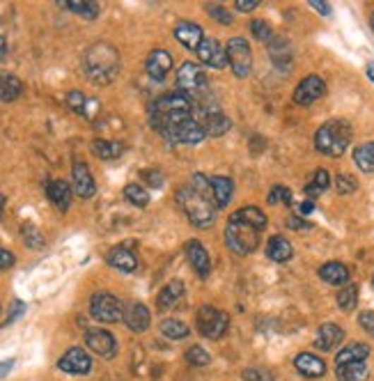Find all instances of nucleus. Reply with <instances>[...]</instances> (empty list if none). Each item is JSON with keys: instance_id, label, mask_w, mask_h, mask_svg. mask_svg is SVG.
<instances>
[{"instance_id": "47", "label": "nucleus", "mask_w": 374, "mask_h": 381, "mask_svg": "<svg viewBox=\"0 0 374 381\" xmlns=\"http://www.w3.org/2000/svg\"><path fill=\"white\" fill-rule=\"evenodd\" d=\"M243 381H271V375L262 368H248L243 370Z\"/></svg>"}, {"instance_id": "51", "label": "nucleus", "mask_w": 374, "mask_h": 381, "mask_svg": "<svg viewBox=\"0 0 374 381\" xmlns=\"http://www.w3.org/2000/svg\"><path fill=\"white\" fill-rule=\"evenodd\" d=\"M287 228H291V230H308L310 223L303 221V218H298V216H289L287 218Z\"/></svg>"}, {"instance_id": "44", "label": "nucleus", "mask_w": 374, "mask_h": 381, "mask_svg": "<svg viewBox=\"0 0 374 381\" xmlns=\"http://www.w3.org/2000/svg\"><path fill=\"white\" fill-rule=\"evenodd\" d=\"M356 187H358V182H356L351 175H337L335 177V189L340 195H349L356 191Z\"/></svg>"}, {"instance_id": "14", "label": "nucleus", "mask_w": 374, "mask_h": 381, "mask_svg": "<svg viewBox=\"0 0 374 381\" xmlns=\"http://www.w3.org/2000/svg\"><path fill=\"white\" fill-rule=\"evenodd\" d=\"M58 368L67 375H88L90 370H92V361H90L88 351H83L80 347H74L58 361Z\"/></svg>"}, {"instance_id": "21", "label": "nucleus", "mask_w": 374, "mask_h": 381, "mask_svg": "<svg viewBox=\"0 0 374 381\" xmlns=\"http://www.w3.org/2000/svg\"><path fill=\"white\" fill-rule=\"evenodd\" d=\"M294 368L308 379H319V377L326 375V363H324V361L319 356H315V354H308V351H303V354H298L294 358Z\"/></svg>"}, {"instance_id": "1", "label": "nucleus", "mask_w": 374, "mask_h": 381, "mask_svg": "<svg viewBox=\"0 0 374 381\" xmlns=\"http://www.w3.org/2000/svg\"><path fill=\"white\" fill-rule=\"evenodd\" d=\"M214 202L216 200L212 191V180H207L205 175H193L191 182L177 191V204L188 216L191 225L195 228H209L214 223Z\"/></svg>"}, {"instance_id": "9", "label": "nucleus", "mask_w": 374, "mask_h": 381, "mask_svg": "<svg viewBox=\"0 0 374 381\" xmlns=\"http://www.w3.org/2000/svg\"><path fill=\"white\" fill-rule=\"evenodd\" d=\"M177 88H179L181 95H186L188 99L191 97H198L200 92L207 88L205 71L200 69V67H195L193 62H184L177 69Z\"/></svg>"}, {"instance_id": "48", "label": "nucleus", "mask_w": 374, "mask_h": 381, "mask_svg": "<svg viewBox=\"0 0 374 381\" xmlns=\"http://www.w3.org/2000/svg\"><path fill=\"white\" fill-rule=\"evenodd\" d=\"M358 324L363 327L365 333H370V336L374 338V312L372 310H365L358 315Z\"/></svg>"}, {"instance_id": "3", "label": "nucleus", "mask_w": 374, "mask_h": 381, "mask_svg": "<svg viewBox=\"0 0 374 381\" xmlns=\"http://www.w3.org/2000/svg\"><path fill=\"white\" fill-rule=\"evenodd\" d=\"M191 113H193L191 99L186 95H181V92H172V95H163L152 101L150 122L163 136L168 129L177 127L184 119H191Z\"/></svg>"}, {"instance_id": "13", "label": "nucleus", "mask_w": 374, "mask_h": 381, "mask_svg": "<svg viewBox=\"0 0 374 381\" xmlns=\"http://www.w3.org/2000/svg\"><path fill=\"white\" fill-rule=\"evenodd\" d=\"M195 55H198L200 62L207 64V67H212V69H223L227 64V53L223 51V46L216 40H209V37H205L203 44L198 46Z\"/></svg>"}, {"instance_id": "40", "label": "nucleus", "mask_w": 374, "mask_h": 381, "mask_svg": "<svg viewBox=\"0 0 374 381\" xmlns=\"http://www.w3.org/2000/svg\"><path fill=\"white\" fill-rule=\"evenodd\" d=\"M358 303V287L356 285H344L340 292H337V305L344 310V312H351Z\"/></svg>"}, {"instance_id": "30", "label": "nucleus", "mask_w": 374, "mask_h": 381, "mask_svg": "<svg viewBox=\"0 0 374 381\" xmlns=\"http://www.w3.org/2000/svg\"><path fill=\"white\" fill-rule=\"evenodd\" d=\"M23 92V83L14 74L0 71V101H16Z\"/></svg>"}, {"instance_id": "15", "label": "nucleus", "mask_w": 374, "mask_h": 381, "mask_svg": "<svg viewBox=\"0 0 374 381\" xmlns=\"http://www.w3.org/2000/svg\"><path fill=\"white\" fill-rule=\"evenodd\" d=\"M186 257L191 266H193V271L200 276V278H209L212 274V259H209V253L205 250V246L200 244V241L191 239L186 244Z\"/></svg>"}, {"instance_id": "26", "label": "nucleus", "mask_w": 374, "mask_h": 381, "mask_svg": "<svg viewBox=\"0 0 374 381\" xmlns=\"http://www.w3.org/2000/svg\"><path fill=\"white\" fill-rule=\"evenodd\" d=\"M319 278L328 285H349V269L342 262H326L319 266Z\"/></svg>"}, {"instance_id": "24", "label": "nucleus", "mask_w": 374, "mask_h": 381, "mask_svg": "<svg viewBox=\"0 0 374 381\" xmlns=\"http://www.w3.org/2000/svg\"><path fill=\"white\" fill-rule=\"evenodd\" d=\"M269 53H271V60L276 64L278 69H289L291 64V46L285 37H273L269 42Z\"/></svg>"}, {"instance_id": "53", "label": "nucleus", "mask_w": 374, "mask_h": 381, "mask_svg": "<svg viewBox=\"0 0 374 381\" xmlns=\"http://www.w3.org/2000/svg\"><path fill=\"white\" fill-rule=\"evenodd\" d=\"M310 7H315L319 14H324V16H328L331 14V7H328L324 0H310Z\"/></svg>"}, {"instance_id": "19", "label": "nucleus", "mask_w": 374, "mask_h": 381, "mask_svg": "<svg viewBox=\"0 0 374 381\" xmlns=\"http://www.w3.org/2000/svg\"><path fill=\"white\" fill-rule=\"evenodd\" d=\"M175 37L179 40L181 46H186V49H191V51H198V46L203 44V40H205V33H203V28H200L198 23L181 21V23L175 25Z\"/></svg>"}, {"instance_id": "12", "label": "nucleus", "mask_w": 374, "mask_h": 381, "mask_svg": "<svg viewBox=\"0 0 374 381\" xmlns=\"http://www.w3.org/2000/svg\"><path fill=\"white\" fill-rule=\"evenodd\" d=\"M324 95H326V83L313 74V76H306L296 86L294 101L298 106H310V104H315L317 99H322Z\"/></svg>"}, {"instance_id": "55", "label": "nucleus", "mask_w": 374, "mask_h": 381, "mask_svg": "<svg viewBox=\"0 0 374 381\" xmlns=\"http://www.w3.org/2000/svg\"><path fill=\"white\" fill-rule=\"evenodd\" d=\"M12 368H14V361H12V358H10V361H5V363H0V377H5Z\"/></svg>"}, {"instance_id": "16", "label": "nucleus", "mask_w": 374, "mask_h": 381, "mask_svg": "<svg viewBox=\"0 0 374 381\" xmlns=\"http://www.w3.org/2000/svg\"><path fill=\"white\" fill-rule=\"evenodd\" d=\"M71 182H74V191L78 198H92L97 193L95 177L85 163H74V168H71Z\"/></svg>"}, {"instance_id": "25", "label": "nucleus", "mask_w": 374, "mask_h": 381, "mask_svg": "<svg viewBox=\"0 0 374 381\" xmlns=\"http://www.w3.org/2000/svg\"><path fill=\"white\" fill-rule=\"evenodd\" d=\"M370 356V347L365 342H351L346 345L342 351H337L335 356V365H344V363H365Z\"/></svg>"}, {"instance_id": "27", "label": "nucleus", "mask_w": 374, "mask_h": 381, "mask_svg": "<svg viewBox=\"0 0 374 381\" xmlns=\"http://www.w3.org/2000/svg\"><path fill=\"white\" fill-rule=\"evenodd\" d=\"M230 221H236V223H243V225H248L253 230L262 232L264 228H267V216H264V211L258 209V207H243L239 211H234Z\"/></svg>"}, {"instance_id": "50", "label": "nucleus", "mask_w": 374, "mask_h": 381, "mask_svg": "<svg viewBox=\"0 0 374 381\" xmlns=\"http://www.w3.org/2000/svg\"><path fill=\"white\" fill-rule=\"evenodd\" d=\"M260 0H234V7L239 9V12H253V9H258Z\"/></svg>"}, {"instance_id": "41", "label": "nucleus", "mask_w": 374, "mask_h": 381, "mask_svg": "<svg viewBox=\"0 0 374 381\" xmlns=\"http://www.w3.org/2000/svg\"><path fill=\"white\" fill-rule=\"evenodd\" d=\"M124 198L131 204H135V207H147L150 204V193L143 187H138V184H129V187L124 189Z\"/></svg>"}, {"instance_id": "11", "label": "nucleus", "mask_w": 374, "mask_h": 381, "mask_svg": "<svg viewBox=\"0 0 374 381\" xmlns=\"http://www.w3.org/2000/svg\"><path fill=\"white\" fill-rule=\"evenodd\" d=\"M85 345L90 351H95V354L102 358H113L117 351V342L113 338V333L106 329H88Z\"/></svg>"}, {"instance_id": "22", "label": "nucleus", "mask_w": 374, "mask_h": 381, "mask_svg": "<svg viewBox=\"0 0 374 381\" xmlns=\"http://www.w3.org/2000/svg\"><path fill=\"white\" fill-rule=\"evenodd\" d=\"M106 259H108V264H111L113 269H117V271H124V274H131V271H135V266H138V259H135V255L124 246L113 248L111 253L106 255Z\"/></svg>"}, {"instance_id": "36", "label": "nucleus", "mask_w": 374, "mask_h": 381, "mask_svg": "<svg viewBox=\"0 0 374 381\" xmlns=\"http://www.w3.org/2000/svg\"><path fill=\"white\" fill-rule=\"evenodd\" d=\"M354 163L358 165L363 172H374V143H365L356 147Z\"/></svg>"}, {"instance_id": "6", "label": "nucleus", "mask_w": 374, "mask_h": 381, "mask_svg": "<svg viewBox=\"0 0 374 381\" xmlns=\"http://www.w3.org/2000/svg\"><path fill=\"white\" fill-rule=\"evenodd\" d=\"M227 329H230V315L212 308V305H205V308L198 310V331L203 333L209 340L223 338Z\"/></svg>"}, {"instance_id": "4", "label": "nucleus", "mask_w": 374, "mask_h": 381, "mask_svg": "<svg viewBox=\"0 0 374 381\" xmlns=\"http://www.w3.org/2000/svg\"><path fill=\"white\" fill-rule=\"evenodd\" d=\"M351 143V127L344 122V119H331L317 129L315 134V147L326 156H342L346 152V147Z\"/></svg>"}, {"instance_id": "35", "label": "nucleus", "mask_w": 374, "mask_h": 381, "mask_svg": "<svg viewBox=\"0 0 374 381\" xmlns=\"http://www.w3.org/2000/svg\"><path fill=\"white\" fill-rule=\"evenodd\" d=\"M92 152H95V156H99V159L111 161V159H117V156L122 154V145L115 143V141L97 138V141H92Z\"/></svg>"}, {"instance_id": "54", "label": "nucleus", "mask_w": 374, "mask_h": 381, "mask_svg": "<svg viewBox=\"0 0 374 381\" xmlns=\"http://www.w3.org/2000/svg\"><path fill=\"white\" fill-rule=\"evenodd\" d=\"M298 211L303 213V216H308V213H313L315 211V204L310 202V200H306V202H301V207H298Z\"/></svg>"}, {"instance_id": "32", "label": "nucleus", "mask_w": 374, "mask_h": 381, "mask_svg": "<svg viewBox=\"0 0 374 381\" xmlns=\"http://www.w3.org/2000/svg\"><path fill=\"white\" fill-rule=\"evenodd\" d=\"M212 191H214L216 207L223 209L225 204L232 200L234 184H232V180H227V177H212Z\"/></svg>"}, {"instance_id": "2", "label": "nucleus", "mask_w": 374, "mask_h": 381, "mask_svg": "<svg viewBox=\"0 0 374 381\" xmlns=\"http://www.w3.org/2000/svg\"><path fill=\"white\" fill-rule=\"evenodd\" d=\"M83 71L97 86H108L120 74V53L113 44L97 42L83 53Z\"/></svg>"}, {"instance_id": "43", "label": "nucleus", "mask_w": 374, "mask_h": 381, "mask_svg": "<svg viewBox=\"0 0 374 381\" xmlns=\"http://www.w3.org/2000/svg\"><path fill=\"white\" fill-rule=\"evenodd\" d=\"M267 200H269V204H289L291 202V191L287 187H282V184H276V187L269 191Z\"/></svg>"}, {"instance_id": "38", "label": "nucleus", "mask_w": 374, "mask_h": 381, "mask_svg": "<svg viewBox=\"0 0 374 381\" xmlns=\"http://www.w3.org/2000/svg\"><path fill=\"white\" fill-rule=\"evenodd\" d=\"M328 187H331V177H328V172H326L324 168H319V170L313 175V180L306 184V195L315 200L317 195H322Z\"/></svg>"}, {"instance_id": "8", "label": "nucleus", "mask_w": 374, "mask_h": 381, "mask_svg": "<svg viewBox=\"0 0 374 381\" xmlns=\"http://www.w3.org/2000/svg\"><path fill=\"white\" fill-rule=\"evenodd\" d=\"M90 312H92L95 320L106 322V324L120 322L124 317V308H122L120 299L108 292H99L92 296V301H90Z\"/></svg>"}, {"instance_id": "42", "label": "nucleus", "mask_w": 374, "mask_h": 381, "mask_svg": "<svg viewBox=\"0 0 374 381\" xmlns=\"http://www.w3.org/2000/svg\"><path fill=\"white\" fill-rule=\"evenodd\" d=\"M186 363L193 365V368H205V365L212 363V356H209V351L203 347H191L186 351Z\"/></svg>"}, {"instance_id": "5", "label": "nucleus", "mask_w": 374, "mask_h": 381, "mask_svg": "<svg viewBox=\"0 0 374 381\" xmlns=\"http://www.w3.org/2000/svg\"><path fill=\"white\" fill-rule=\"evenodd\" d=\"M225 241L234 255H248L258 248V230L243 225V223L230 221L225 228Z\"/></svg>"}, {"instance_id": "23", "label": "nucleus", "mask_w": 374, "mask_h": 381, "mask_svg": "<svg viewBox=\"0 0 374 381\" xmlns=\"http://www.w3.org/2000/svg\"><path fill=\"white\" fill-rule=\"evenodd\" d=\"M47 195L49 200L56 204L60 211H67L71 204V187L62 180H53L47 184Z\"/></svg>"}, {"instance_id": "33", "label": "nucleus", "mask_w": 374, "mask_h": 381, "mask_svg": "<svg viewBox=\"0 0 374 381\" xmlns=\"http://www.w3.org/2000/svg\"><path fill=\"white\" fill-rule=\"evenodd\" d=\"M60 5L80 16H85L88 21H92V18H97L99 12H102V7H99V3H95V0H60Z\"/></svg>"}, {"instance_id": "37", "label": "nucleus", "mask_w": 374, "mask_h": 381, "mask_svg": "<svg viewBox=\"0 0 374 381\" xmlns=\"http://www.w3.org/2000/svg\"><path fill=\"white\" fill-rule=\"evenodd\" d=\"M67 106L74 110V113H78V115H83V117H92V113H90V108H95L97 104L95 101H90L83 92H78V90H74V92H69L67 95Z\"/></svg>"}, {"instance_id": "10", "label": "nucleus", "mask_w": 374, "mask_h": 381, "mask_svg": "<svg viewBox=\"0 0 374 381\" xmlns=\"http://www.w3.org/2000/svg\"><path fill=\"white\" fill-rule=\"evenodd\" d=\"M168 138L170 143H179V145H198L205 141V124H200L198 119H184V122H179L177 127L168 129L166 134H163Z\"/></svg>"}, {"instance_id": "56", "label": "nucleus", "mask_w": 374, "mask_h": 381, "mask_svg": "<svg viewBox=\"0 0 374 381\" xmlns=\"http://www.w3.org/2000/svg\"><path fill=\"white\" fill-rule=\"evenodd\" d=\"M5 55H7V40L0 37V60H5Z\"/></svg>"}, {"instance_id": "59", "label": "nucleus", "mask_w": 374, "mask_h": 381, "mask_svg": "<svg viewBox=\"0 0 374 381\" xmlns=\"http://www.w3.org/2000/svg\"><path fill=\"white\" fill-rule=\"evenodd\" d=\"M372 28H374V14H372Z\"/></svg>"}, {"instance_id": "17", "label": "nucleus", "mask_w": 374, "mask_h": 381, "mask_svg": "<svg viewBox=\"0 0 374 381\" xmlns=\"http://www.w3.org/2000/svg\"><path fill=\"white\" fill-rule=\"evenodd\" d=\"M145 69H147L150 78L154 81H163L172 69V55L163 49H154L147 55V62H145Z\"/></svg>"}, {"instance_id": "49", "label": "nucleus", "mask_w": 374, "mask_h": 381, "mask_svg": "<svg viewBox=\"0 0 374 381\" xmlns=\"http://www.w3.org/2000/svg\"><path fill=\"white\" fill-rule=\"evenodd\" d=\"M23 312H25V303H23V301H14V303H12V310H10V317H7L5 324H12L14 320H19Z\"/></svg>"}, {"instance_id": "31", "label": "nucleus", "mask_w": 374, "mask_h": 381, "mask_svg": "<svg viewBox=\"0 0 374 381\" xmlns=\"http://www.w3.org/2000/svg\"><path fill=\"white\" fill-rule=\"evenodd\" d=\"M232 129V119L227 117L221 110H212V113L207 115V122H205V131L207 136H223Z\"/></svg>"}, {"instance_id": "58", "label": "nucleus", "mask_w": 374, "mask_h": 381, "mask_svg": "<svg viewBox=\"0 0 374 381\" xmlns=\"http://www.w3.org/2000/svg\"><path fill=\"white\" fill-rule=\"evenodd\" d=\"M3 209H5V195H0V218H3Z\"/></svg>"}, {"instance_id": "46", "label": "nucleus", "mask_w": 374, "mask_h": 381, "mask_svg": "<svg viewBox=\"0 0 374 381\" xmlns=\"http://www.w3.org/2000/svg\"><path fill=\"white\" fill-rule=\"evenodd\" d=\"M207 12L212 14V16L216 18L218 23H223V25H230V23H232V14L227 12L225 7H221V5H214V7H209Z\"/></svg>"}, {"instance_id": "57", "label": "nucleus", "mask_w": 374, "mask_h": 381, "mask_svg": "<svg viewBox=\"0 0 374 381\" xmlns=\"http://www.w3.org/2000/svg\"><path fill=\"white\" fill-rule=\"evenodd\" d=\"M368 76H370V81H374V62L368 64Z\"/></svg>"}, {"instance_id": "20", "label": "nucleus", "mask_w": 374, "mask_h": 381, "mask_svg": "<svg viewBox=\"0 0 374 381\" xmlns=\"http://www.w3.org/2000/svg\"><path fill=\"white\" fill-rule=\"evenodd\" d=\"M122 320L133 333H143V331H147V327H150V310L145 308L143 303H129L124 308V317Z\"/></svg>"}, {"instance_id": "28", "label": "nucleus", "mask_w": 374, "mask_h": 381, "mask_svg": "<svg viewBox=\"0 0 374 381\" xmlns=\"http://www.w3.org/2000/svg\"><path fill=\"white\" fill-rule=\"evenodd\" d=\"M291 255H294V248L291 244L285 239V237H271L269 239V246H267V257L273 259V262H289Z\"/></svg>"}, {"instance_id": "29", "label": "nucleus", "mask_w": 374, "mask_h": 381, "mask_svg": "<svg viewBox=\"0 0 374 381\" xmlns=\"http://www.w3.org/2000/svg\"><path fill=\"white\" fill-rule=\"evenodd\" d=\"M181 296H184V283H181V281H172V283H168V285L159 292L157 305H159L161 310H168V308H172V305L179 303Z\"/></svg>"}, {"instance_id": "39", "label": "nucleus", "mask_w": 374, "mask_h": 381, "mask_svg": "<svg viewBox=\"0 0 374 381\" xmlns=\"http://www.w3.org/2000/svg\"><path fill=\"white\" fill-rule=\"evenodd\" d=\"M161 333H163V338H168V340H184V338H188L191 331L186 324L179 320H163Z\"/></svg>"}, {"instance_id": "34", "label": "nucleus", "mask_w": 374, "mask_h": 381, "mask_svg": "<svg viewBox=\"0 0 374 381\" xmlns=\"http://www.w3.org/2000/svg\"><path fill=\"white\" fill-rule=\"evenodd\" d=\"M337 381H365L368 379V365L365 363H344L335 365Z\"/></svg>"}, {"instance_id": "52", "label": "nucleus", "mask_w": 374, "mask_h": 381, "mask_svg": "<svg viewBox=\"0 0 374 381\" xmlns=\"http://www.w3.org/2000/svg\"><path fill=\"white\" fill-rule=\"evenodd\" d=\"M12 264H14V255L10 253V250L0 248V271H3V269H10Z\"/></svg>"}, {"instance_id": "7", "label": "nucleus", "mask_w": 374, "mask_h": 381, "mask_svg": "<svg viewBox=\"0 0 374 381\" xmlns=\"http://www.w3.org/2000/svg\"><path fill=\"white\" fill-rule=\"evenodd\" d=\"M227 64L232 67L234 76L239 78H246L253 69V53H251V46L248 42L243 40V37H232L230 42H227Z\"/></svg>"}, {"instance_id": "18", "label": "nucleus", "mask_w": 374, "mask_h": 381, "mask_svg": "<svg viewBox=\"0 0 374 381\" xmlns=\"http://www.w3.org/2000/svg\"><path fill=\"white\" fill-rule=\"evenodd\" d=\"M342 338H344V331L337 327V324L326 322V324H322V327L317 329L315 347L319 351H331V349H335L337 345H340Z\"/></svg>"}, {"instance_id": "45", "label": "nucleus", "mask_w": 374, "mask_h": 381, "mask_svg": "<svg viewBox=\"0 0 374 381\" xmlns=\"http://www.w3.org/2000/svg\"><path fill=\"white\" fill-rule=\"evenodd\" d=\"M251 33L255 35V40H260V42H271V40H273V33H271L269 23L260 21V18L251 23Z\"/></svg>"}]
</instances>
